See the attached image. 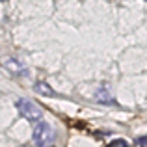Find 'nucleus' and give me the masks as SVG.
<instances>
[{
	"label": "nucleus",
	"instance_id": "f257e3e1",
	"mask_svg": "<svg viewBox=\"0 0 147 147\" xmlns=\"http://www.w3.org/2000/svg\"><path fill=\"white\" fill-rule=\"evenodd\" d=\"M15 106H17L19 114H21L26 121L34 123V125H37L39 121H43V110H41L36 102H32V100L17 99V100H15Z\"/></svg>",
	"mask_w": 147,
	"mask_h": 147
},
{
	"label": "nucleus",
	"instance_id": "f03ea898",
	"mask_svg": "<svg viewBox=\"0 0 147 147\" xmlns=\"http://www.w3.org/2000/svg\"><path fill=\"white\" fill-rule=\"evenodd\" d=\"M54 138V132H52V127L45 121H39L37 125H34V142L41 147H47Z\"/></svg>",
	"mask_w": 147,
	"mask_h": 147
},
{
	"label": "nucleus",
	"instance_id": "7ed1b4c3",
	"mask_svg": "<svg viewBox=\"0 0 147 147\" xmlns=\"http://www.w3.org/2000/svg\"><path fill=\"white\" fill-rule=\"evenodd\" d=\"M34 90H36V93L43 95V97H56V91L52 90V88L49 86L47 82H43V80H39V82H36V86H34Z\"/></svg>",
	"mask_w": 147,
	"mask_h": 147
},
{
	"label": "nucleus",
	"instance_id": "20e7f679",
	"mask_svg": "<svg viewBox=\"0 0 147 147\" xmlns=\"http://www.w3.org/2000/svg\"><path fill=\"white\" fill-rule=\"evenodd\" d=\"M4 65H6L9 71H13L15 75H22V73H24V67H22V65H19V61H15V60H7Z\"/></svg>",
	"mask_w": 147,
	"mask_h": 147
},
{
	"label": "nucleus",
	"instance_id": "39448f33",
	"mask_svg": "<svg viewBox=\"0 0 147 147\" xmlns=\"http://www.w3.org/2000/svg\"><path fill=\"white\" fill-rule=\"evenodd\" d=\"M97 100H108V104H112V102H114V99H112L110 95L106 93V90H104V88H102V90H100L99 93H97Z\"/></svg>",
	"mask_w": 147,
	"mask_h": 147
},
{
	"label": "nucleus",
	"instance_id": "423d86ee",
	"mask_svg": "<svg viewBox=\"0 0 147 147\" xmlns=\"http://www.w3.org/2000/svg\"><path fill=\"white\" fill-rule=\"evenodd\" d=\"M108 147H130V145L127 144L125 140H114V142H110V144H108Z\"/></svg>",
	"mask_w": 147,
	"mask_h": 147
},
{
	"label": "nucleus",
	"instance_id": "0eeeda50",
	"mask_svg": "<svg viewBox=\"0 0 147 147\" xmlns=\"http://www.w3.org/2000/svg\"><path fill=\"white\" fill-rule=\"evenodd\" d=\"M136 145H138V147H147V136L138 138V140H136Z\"/></svg>",
	"mask_w": 147,
	"mask_h": 147
},
{
	"label": "nucleus",
	"instance_id": "6e6552de",
	"mask_svg": "<svg viewBox=\"0 0 147 147\" xmlns=\"http://www.w3.org/2000/svg\"><path fill=\"white\" fill-rule=\"evenodd\" d=\"M21 147H32V145H21Z\"/></svg>",
	"mask_w": 147,
	"mask_h": 147
},
{
	"label": "nucleus",
	"instance_id": "1a4fd4ad",
	"mask_svg": "<svg viewBox=\"0 0 147 147\" xmlns=\"http://www.w3.org/2000/svg\"><path fill=\"white\" fill-rule=\"evenodd\" d=\"M0 2H7V0H0Z\"/></svg>",
	"mask_w": 147,
	"mask_h": 147
},
{
	"label": "nucleus",
	"instance_id": "9d476101",
	"mask_svg": "<svg viewBox=\"0 0 147 147\" xmlns=\"http://www.w3.org/2000/svg\"><path fill=\"white\" fill-rule=\"evenodd\" d=\"M47 147H49V145H47Z\"/></svg>",
	"mask_w": 147,
	"mask_h": 147
}]
</instances>
